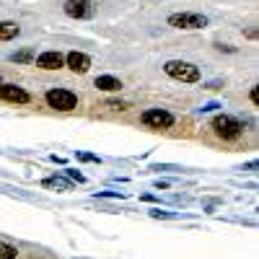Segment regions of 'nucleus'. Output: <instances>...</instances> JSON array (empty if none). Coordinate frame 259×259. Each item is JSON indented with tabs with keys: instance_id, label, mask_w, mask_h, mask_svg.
Listing matches in <instances>:
<instances>
[{
	"instance_id": "obj_1",
	"label": "nucleus",
	"mask_w": 259,
	"mask_h": 259,
	"mask_svg": "<svg viewBox=\"0 0 259 259\" xmlns=\"http://www.w3.org/2000/svg\"><path fill=\"white\" fill-rule=\"evenodd\" d=\"M210 127H212V133L218 135L221 140H226V143L239 140L244 135V122L239 117H233V114H215Z\"/></svg>"
},
{
	"instance_id": "obj_2",
	"label": "nucleus",
	"mask_w": 259,
	"mask_h": 259,
	"mask_svg": "<svg viewBox=\"0 0 259 259\" xmlns=\"http://www.w3.org/2000/svg\"><path fill=\"white\" fill-rule=\"evenodd\" d=\"M163 73L168 78H174L179 83H197L202 78V70L194 62H184V60H168L163 62Z\"/></svg>"
},
{
	"instance_id": "obj_3",
	"label": "nucleus",
	"mask_w": 259,
	"mask_h": 259,
	"mask_svg": "<svg viewBox=\"0 0 259 259\" xmlns=\"http://www.w3.org/2000/svg\"><path fill=\"white\" fill-rule=\"evenodd\" d=\"M45 101H47L50 109H55V112H73V109H78V94L70 91V89H60V85L47 89Z\"/></svg>"
},
{
	"instance_id": "obj_4",
	"label": "nucleus",
	"mask_w": 259,
	"mask_h": 259,
	"mask_svg": "<svg viewBox=\"0 0 259 259\" xmlns=\"http://www.w3.org/2000/svg\"><path fill=\"white\" fill-rule=\"evenodd\" d=\"M168 26H174V29H182V31H200L207 26V16L202 13H171L168 16Z\"/></svg>"
},
{
	"instance_id": "obj_5",
	"label": "nucleus",
	"mask_w": 259,
	"mask_h": 259,
	"mask_svg": "<svg viewBox=\"0 0 259 259\" xmlns=\"http://www.w3.org/2000/svg\"><path fill=\"white\" fill-rule=\"evenodd\" d=\"M174 114L168 109H161V106H153V109H145L140 114V124L150 127V130H171L174 127Z\"/></svg>"
},
{
	"instance_id": "obj_6",
	"label": "nucleus",
	"mask_w": 259,
	"mask_h": 259,
	"mask_svg": "<svg viewBox=\"0 0 259 259\" xmlns=\"http://www.w3.org/2000/svg\"><path fill=\"white\" fill-rule=\"evenodd\" d=\"M62 11L65 16H70L75 21H85V18H94L96 6H94V0H65Z\"/></svg>"
},
{
	"instance_id": "obj_7",
	"label": "nucleus",
	"mask_w": 259,
	"mask_h": 259,
	"mask_svg": "<svg viewBox=\"0 0 259 259\" xmlns=\"http://www.w3.org/2000/svg\"><path fill=\"white\" fill-rule=\"evenodd\" d=\"M0 101L8 104H31V94L16 83H0Z\"/></svg>"
},
{
	"instance_id": "obj_8",
	"label": "nucleus",
	"mask_w": 259,
	"mask_h": 259,
	"mask_svg": "<svg viewBox=\"0 0 259 259\" xmlns=\"http://www.w3.org/2000/svg\"><path fill=\"white\" fill-rule=\"evenodd\" d=\"M65 68L73 70L75 75H85L91 70V57L85 52H78V50H70L68 55H65Z\"/></svg>"
},
{
	"instance_id": "obj_9",
	"label": "nucleus",
	"mask_w": 259,
	"mask_h": 259,
	"mask_svg": "<svg viewBox=\"0 0 259 259\" xmlns=\"http://www.w3.org/2000/svg\"><path fill=\"white\" fill-rule=\"evenodd\" d=\"M34 62L41 70H60V68H65V55L60 50H45L41 55H36Z\"/></svg>"
},
{
	"instance_id": "obj_10",
	"label": "nucleus",
	"mask_w": 259,
	"mask_h": 259,
	"mask_svg": "<svg viewBox=\"0 0 259 259\" xmlns=\"http://www.w3.org/2000/svg\"><path fill=\"white\" fill-rule=\"evenodd\" d=\"M94 85L99 91H106V94H117V91H122L124 85H122V80L119 78H114V75H99L96 80H94Z\"/></svg>"
},
{
	"instance_id": "obj_11",
	"label": "nucleus",
	"mask_w": 259,
	"mask_h": 259,
	"mask_svg": "<svg viewBox=\"0 0 259 259\" xmlns=\"http://www.w3.org/2000/svg\"><path fill=\"white\" fill-rule=\"evenodd\" d=\"M41 184H45L47 189H60V192H70V189L75 187V182L65 179V177H47V179L41 182Z\"/></svg>"
},
{
	"instance_id": "obj_12",
	"label": "nucleus",
	"mask_w": 259,
	"mask_h": 259,
	"mask_svg": "<svg viewBox=\"0 0 259 259\" xmlns=\"http://www.w3.org/2000/svg\"><path fill=\"white\" fill-rule=\"evenodd\" d=\"M21 34V26L16 21H0V41H11Z\"/></svg>"
},
{
	"instance_id": "obj_13",
	"label": "nucleus",
	"mask_w": 259,
	"mask_h": 259,
	"mask_svg": "<svg viewBox=\"0 0 259 259\" xmlns=\"http://www.w3.org/2000/svg\"><path fill=\"white\" fill-rule=\"evenodd\" d=\"M8 60H11V62H34V60H36V52H34L31 47H26V50H18V52H13Z\"/></svg>"
},
{
	"instance_id": "obj_14",
	"label": "nucleus",
	"mask_w": 259,
	"mask_h": 259,
	"mask_svg": "<svg viewBox=\"0 0 259 259\" xmlns=\"http://www.w3.org/2000/svg\"><path fill=\"white\" fill-rule=\"evenodd\" d=\"M18 256V249L6 244V241H0V259H16Z\"/></svg>"
},
{
	"instance_id": "obj_15",
	"label": "nucleus",
	"mask_w": 259,
	"mask_h": 259,
	"mask_svg": "<svg viewBox=\"0 0 259 259\" xmlns=\"http://www.w3.org/2000/svg\"><path fill=\"white\" fill-rule=\"evenodd\" d=\"M106 106H109V109H114V112H127V109H130V101H122V99H109V101H106Z\"/></svg>"
},
{
	"instance_id": "obj_16",
	"label": "nucleus",
	"mask_w": 259,
	"mask_h": 259,
	"mask_svg": "<svg viewBox=\"0 0 259 259\" xmlns=\"http://www.w3.org/2000/svg\"><path fill=\"white\" fill-rule=\"evenodd\" d=\"M65 177H68L70 182H75V184H85V177H83V174H78L75 168H65Z\"/></svg>"
},
{
	"instance_id": "obj_17",
	"label": "nucleus",
	"mask_w": 259,
	"mask_h": 259,
	"mask_svg": "<svg viewBox=\"0 0 259 259\" xmlns=\"http://www.w3.org/2000/svg\"><path fill=\"white\" fill-rule=\"evenodd\" d=\"M78 161H85V163H101V158L94 156V153H78Z\"/></svg>"
},
{
	"instance_id": "obj_18",
	"label": "nucleus",
	"mask_w": 259,
	"mask_h": 259,
	"mask_svg": "<svg viewBox=\"0 0 259 259\" xmlns=\"http://www.w3.org/2000/svg\"><path fill=\"white\" fill-rule=\"evenodd\" d=\"M99 197H112V200H124V192H99Z\"/></svg>"
},
{
	"instance_id": "obj_19",
	"label": "nucleus",
	"mask_w": 259,
	"mask_h": 259,
	"mask_svg": "<svg viewBox=\"0 0 259 259\" xmlns=\"http://www.w3.org/2000/svg\"><path fill=\"white\" fill-rule=\"evenodd\" d=\"M150 215H153V218H174V212H166V210H161V207L150 210Z\"/></svg>"
},
{
	"instance_id": "obj_20",
	"label": "nucleus",
	"mask_w": 259,
	"mask_h": 259,
	"mask_svg": "<svg viewBox=\"0 0 259 259\" xmlns=\"http://www.w3.org/2000/svg\"><path fill=\"white\" fill-rule=\"evenodd\" d=\"M249 99H251L254 106H259V85H254V89L249 91Z\"/></svg>"
},
{
	"instance_id": "obj_21",
	"label": "nucleus",
	"mask_w": 259,
	"mask_h": 259,
	"mask_svg": "<svg viewBox=\"0 0 259 259\" xmlns=\"http://www.w3.org/2000/svg\"><path fill=\"white\" fill-rule=\"evenodd\" d=\"M215 109H221V104H215V101H210V104H205L200 112H215Z\"/></svg>"
},
{
	"instance_id": "obj_22",
	"label": "nucleus",
	"mask_w": 259,
	"mask_h": 259,
	"mask_svg": "<svg viewBox=\"0 0 259 259\" xmlns=\"http://www.w3.org/2000/svg\"><path fill=\"white\" fill-rule=\"evenodd\" d=\"M168 187H171V184H168V182H161V179H158V182H156V189H168Z\"/></svg>"
},
{
	"instance_id": "obj_23",
	"label": "nucleus",
	"mask_w": 259,
	"mask_h": 259,
	"mask_svg": "<svg viewBox=\"0 0 259 259\" xmlns=\"http://www.w3.org/2000/svg\"><path fill=\"white\" fill-rule=\"evenodd\" d=\"M0 83H3V78H0Z\"/></svg>"
}]
</instances>
